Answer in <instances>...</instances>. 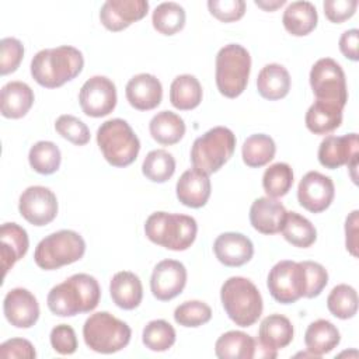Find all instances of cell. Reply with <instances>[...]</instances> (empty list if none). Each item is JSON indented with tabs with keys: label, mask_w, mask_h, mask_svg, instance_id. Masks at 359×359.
I'll use <instances>...</instances> for the list:
<instances>
[{
	"label": "cell",
	"mask_w": 359,
	"mask_h": 359,
	"mask_svg": "<svg viewBox=\"0 0 359 359\" xmlns=\"http://www.w3.org/2000/svg\"><path fill=\"white\" fill-rule=\"evenodd\" d=\"M310 86L318 101L335 104L344 109L348 101L345 73L331 57L318 59L310 70Z\"/></svg>",
	"instance_id": "obj_11"
},
{
	"label": "cell",
	"mask_w": 359,
	"mask_h": 359,
	"mask_svg": "<svg viewBox=\"0 0 359 359\" xmlns=\"http://www.w3.org/2000/svg\"><path fill=\"white\" fill-rule=\"evenodd\" d=\"M149 130L151 137L164 146H171L178 143L185 135L184 119L171 111H161L156 114L150 123Z\"/></svg>",
	"instance_id": "obj_32"
},
{
	"label": "cell",
	"mask_w": 359,
	"mask_h": 359,
	"mask_svg": "<svg viewBox=\"0 0 359 359\" xmlns=\"http://www.w3.org/2000/svg\"><path fill=\"white\" fill-rule=\"evenodd\" d=\"M29 240L24 227L17 223H4L0 229V257L3 275L14 266L28 251Z\"/></svg>",
	"instance_id": "obj_23"
},
{
	"label": "cell",
	"mask_w": 359,
	"mask_h": 359,
	"mask_svg": "<svg viewBox=\"0 0 359 359\" xmlns=\"http://www.w3.org/2000/svg\"><path fill=\"white\" fill-rule=\"evenodd\" d=\"M34 91L24 81H8L1 87L0 109L4 118L20 119L27 115L34 104Z\"/></svg>",
	"instance_id": "obj_24"
},
{
	"label": "cell",
	"mask_w": 359,
	"mask_h": 359,
	"mask_svg": "<svg viewBox=\"0 0 359 359\" xmlns=\"http://www.w3.org/2000/svg\"><path fill=\"white\" fill-rule=\"evenodd\" d=\"M213 251L219 262L226 266H241L254 255L252 241L236 231L222 233L213 243Z\"/></svg>",
	"instance_id": "obj_20"
},
{
	"label": "cell",
	"mask_w": 359,
	"mask_h": 359,
	"mask_svg": "<svg viewBox=\"0 0 359 359\" xmlns=\"http://www.w3.org/2000/svg\"><path fill=\"white\" fill-rule=\"evenodd\" d=\"M125 94L135 109L150 111L160 105L163 86L156 76L150 73H139L128 81Z\"/></svg>",
	"instance_id": "obj_19"
},
{
	"label": "cell",
	"mask_w": 359,
	"mask_h": 359,
	"mask_svg": "<svg viewBox=\"0 0 359 359\" xmlns=\"http://www.w3.org/2000/svg\"><path fill=\"white\" fill-rule=\"evenodd\" d=\"M21 216L34 226L49 224L57 215L56 195L46 187H28L18 201Z\"/></svg>",
	"instance_id": "obj_13"
},
{
	"label": "cell",
	"mask_w": 359,
	"mask_h": 359,
	"mask_svg": "<svg viewBox=\"0 0 359 359\" xmlns=\"http://www.w3.org/2000/svg\"><path fill=\"white\" fill-rule=\"evenodd\" d=\"M142 172L153 182H165L175 172V158L167 150H151L143 160Z\"/></svg>",
	"instance_id": "obj_38"
},
{
	"label": "cell",
	"mask_w": 359,
	"mask_h": 359,
	"mask_svg": "<svg viewBox=\"0 0 359 359\" xmlns=\"http://www.w3.org/2000/svg\"><path fill=\"white\" fill-rule=\"evenodd\" d=\"M358 43H359V31L356 28L348 29L339 38V50L345 57L356 62L359 59Z\"/></svg>",
	"instance_id": "obj_50"
},
{
	"label": "cell",
	"mask_w": 359,
	"mask_h": 359,
	"mask_svg": "<svg viewBox=\"0 0 359 359\" xmlns=\"http://www.w3.org/2000/svg\"><path fill=\"white\" fill-rule=\"evenodd\" d=\"M101 299L98 280L88 273H74L48 293L49 310L59 317H73L93 311Z\"/></svg>",
	"instance_id": "obj_1"
},
{
	"label": "cell",
	"mask_w": 359,
	"mask_h": 359,
	"mask_svg": "<svg viewBox=\"0 0 359 359\" xmlns=\"http://www.w3.org/2000/svg\"><path fill=\"white\" fill-rule=\"evenodd\" d=\"M202 86L192 74H180L170 86V101L181 111L196 108L202 101Z\"/></svg>",
	"instance_id": "obj_33"
},
{
	"label": "cell",
	"mask_w": 359,
	"mask_h": 359,
	"mask_svg": "<svg viewBox=\"0 0 359 359\" xmlns=\"http://www.w3.org/2000/svg\"><path fill=\"white\" fill-rule=\"evenodd\" d=\"M323 7H324L325 17L331 22L341 24L349 20L355 14L358 8V1L356 0H325Z\"/></svg>",
	"instance_id": "obj_48"
},
{
	"label": "cell",
	"mask_w": 359,
	"mask_h": 359,
	"mask_svg": "<svg viewBox=\"0 0 359 359\" xmlns=\"http://www.w3.org/2000/svg\"><path fill=\"white\" fill-rule=\"evenodd\" d=\"M79 102L87 116H105L116 107V87L105 76H93L81 86Z\"/></svg>",
	"instance_id": "obj_12"
},
{
	"label": "cell",
	"mask_w": 359,
	"mask_h": 359,
	"mask_svg": "<svg viewBox=\"0 0 359 359\" xmlns=\"http://www.w3.org/2000/svg\"><path fill=\"white\" fill-rule=\"evenodd\" d=\"M303 265L306 268L307 275V299L317 297L323 289L328 283V272L327 269L314 261H303Z\"/></svg>",
	"instance_id": "obj_47"
},
{
	"label": "cell",
	"mask_w": 359,
	"mask_h": 359,
	"mask_svg": "<svg viewBox=\"0 0 359 359\" xmlns=\"http://www.w3.org/2000/svg\"><path fill=\"white\" fill-rule=\"evenodd\" d=\"M257 341L243 331H227L215 344V353L220 359H252Z\"/></svg>",
	"instance_id": "obj_31"
},
{
	"label": "cell",
	"mask_w": 359,
	"mask_h": 359,
	"mask_svg": "<svg viewBox=\"0 0 359 359\" xmlns=\"http://www.w3.org/2000/svg\"><path fill=\"white\" fill-rule=\"evenodd\" d=\"M257 88L259 95L269 101L286 97L290 90L289 72L279 63L264 66L257 77Z\"/></svg>",
	"instance_id": "obj_27"
},
{
	"label": "cell",
	"mask_w": 359,
	"mask_h": 359,
	"mask_svg": "<svg viewBox=\"0 0 359 359\" xmlns=\"http://www.w3.org/2000/svg\"><path fill=\"white\" fill-rule=\"evenodd\" d=\"M341 341V334L338 328L328 320L313 321L304 332V344L309 352L316 358H320L331 352Z\"/></svg>",
	"instance_id": "obj_28"
},
{
	"label": "cell",
	"mask_w": 359,
	"mask_h": 359,
	"mask_svg": "<svg viewBox=\"0 0 359 359\" xmlns=\"http://www.w3.org/2000/svg\"><path fill=\"white\" fill-rule=\"evenodd\" d=\"M97 144L104 158L114 167L130 165L140 150L139 137L130 125L121 118L101 123L97 130Z\"/></svg>",
	"instance_id": "obj_5"
},
{
	"label": "cell",
	"mask_w": 359,
	"mask_h": 359,
	"mask_svg": "<svg viewBox=\"0 0 359 359\" xmlns=\"http://www.w3.org/2000/svg\"><path fill=\"white\" fill-rule=\"evenodd\" d=\"M56 132L77 146H84L90 142V129L74 115H60L55 122Z\"/></svg>",
	"instance_id": "obj_43"
},
{
	"label": "cell",
	"mask_w": 359,
	"mask_h": 359,
	"mask_svg": "<svg viewBox=\"0 0 359 359\" xmlns=\"http://www.w3.org/2000/svg\"><path fill=\"white\" fill-rule=\"evenodd\" d=\"M282 234L287 243L299 248H307L317 240V230L314 224L297 212L286 213Z\"/></svg>",
	"instance_id": "obj_35"
},
{
	"label": "cell",
	"mask_w": 359,
	"mask_h": 359,
	"mask_svg": "<svg viewBox=\"0 0 359 359\" xmlns=\"http://www.w3.org/2000/svg\"><path fill=\"white\" fill-rule=\"evenodd\" d=\"M187 285V268L175 259L160 261L150 278V289L157 300L168 302L177 297Z\"/></svg>",
	"instance_id": "obj_15"
},
{
	"label": "cell",
	"mask_w": 359,
	"mask_h": 359,
	"mask_svg": "<svg viewBox=\"0 0 359 359\" xmlns=\"http://www.w3.org/2000/svg\"><path fill=\"white\" fill-rule=\"evenodd\" d=\"M132 337L130 327L108 311L91 314L83 325L86 345L98 353H115L123 349Z\"/></svg>",
	"instance_id": "obj_8"
},
{
	"label": "cell",
	"mask_w": 359,
	"mask_h": 359,
	"mask_svg": "<svg viewBox=\"0 0 359 359\" xmlns=\"http://www.w3.org/2000/svg\"><path fill=\"white\" fill-rule=\"evenodd\" d=\"M335 196V187L330 177L309 171L303 175L297 187V201L300 206L311 213H320L330 208Z\"/></svg>",
	"instance_id": "obj_14"
},
{
	"label": "cell",
	"mask_w": 359,
	"mask_h": 359,
	"mask_svg": "<svg viewBox=\"0 0 359 359\" xmlns=\"http://www.w3.org/2000/svg\"><path fill=\"white\" fill-rule=\"evenodd\" d=\"M220 300L229 318L238 327H251L262 314V296L247 278L231 276L224 280Z\"/></svg>",
	"instance_id": "obj_4"
},
{
	"label": "cell",
	"mask_w": 359,
	"mask_h": 359,
	"mask_svg": "<svg viewBox=\"0 0 359 359\" xmlns=\"http://www.w3.org/2000/svg\"><path fill=\"white\" fill-rule=\"evenodd\" d=\"M234 149V133L229 128L215 126L194 142L191 163L194 168L209 175L219 171L231 158Z\"/></svg>",
	"instance_id": "obj_7"
},
{
	"label": "cell",
	"mask_w": 359,
	"mask_h": 359,
	"mask_svg": "<svg viewBox=\"0 0 359 359\" xmlns=\"http://www.w3.org/2000/svg\"><path fill=\"white\" fill-rule=\"evenodd\" d=\"M276 153V144L269 135L255 133L248 136L241 147L243 161L251 168L266 165Z\"/></svg>",
	"instance_id": "obj_34"
},
{
	"label": "cell",
	"mask_w": 359,
	"mask_h": 359,
	"mask_svg": "<svg viewBox=\"0 0 359 359\" xmlns=\"http://www.w3.org/2000/svg\"><path fill=\"white\" fill-rule=\"evenodd\" d=\"M307 129L314 135H328L342 123V108L335 104L316 100L306 112Z\"/></svg>",
	"instance_id": "obj_29"
},
{
	"label": "cell",
	"mask_w": 359,
	"mask_h": 359,
	"mask_svg": "<svg viewBox=\"0 0 359 359\" xmlns=\"http://www.w3.org/2000/svg\"><path fill=\"white\" fill-rule=\"evenodd\" d=\"M28 161L34 171L42 175H50L60 167L62 154L59 147L49 140H39L31 146Z\"/></svg>",
	"instance_id": "obj_37"
},
{
	"label": "cell",
	"mask_w": 359,
	"mask_h": 359,
	"mask_svg": "<svg viewBox=\"0 0 359 359\" xmlns=\"http://www.w3.org/2000/svg\"><path fill=\"white\" fill-rule=\"evenodd\" d=\"M327 307L332 316L341 320L352 318L358 311V293L345 283L337 285L327 297Z\"/></svg>",
	"instance_id": "obj_39"
},
{
	"label": "cell",
	"mask_w": 359,
	"mask_h": 359,
	"mask_svg": "<svg viewBox=\"0 0 359 359\" xmlns=\"http://www.w3.org/2000/svg\"><path fill=\"white\" fill-rule=\"evenodd\" d=\"M52 348L60 355H72L77 351V337L74 330L67 324H59L52 328L50 335Z\"/></svg>",
	"instance_id": "obj_46"
},
{
	"label": "cell",
	"mask_w": 359,
	"mask_h": 359,
	"mask_svg": "<svg viewBox=\"0 0 359 359\" xmlns=\"http://www.w3.org/2000/svg\"><path fill=\"white\" fill-rule=\"evenodd\" d=\"M285 29L294 36L309 35L318 22L317 8L310 1H293L283 11Z\"/></svg>",
	"instance_id": "obj_30"
},
{
	"label": "cell",
	"mask_w": 359,
	"mask_h": 359,
	"mask_svg": "<svg viewBox=\"0 0 359 359\" xmlns=\"http://www.w3.org/2000/svg\"><path fill=\"white\" fill-rule=\"evenodd\" d=\"M358 210L351 212L345 222V244L353 257H358Z\"/></svg>",
	"instance_id": "obj_51"
},
{
	"label": "cell",
	"mask_w": 359,
	"mask_h": 359,
	"mask_svg": "<svg viewBox=\"0 0 359 359\" xmlns=\"http://www.w3.org/2000/svg\"><path fill=\"white\" fill-rule=\"evenodd\" d=\"M84 238L73 230H59L42 238L34 252L35 264L45 271L59 269L83 258Z\"/></svg>",
	"instance_id": "obj_9"
},
{
	"label": "cell",
	"mask_w": 359,
	"mask_h": 359,
	"mask_svg": "<svg viewBox=\"0 0 359 359\" xmlns=\"http://www.w3.org/2000/svg\"><path fill=\"white\" fill-rule=\"evenodd\" d=\"M185 10L182 6L174 1H164L158 4L151 15L153 27L163 35H174L180 32L185 25Z\"/></svg>",
	"instance_id": "obj_36"
},
{
	"label": "cell",
	"mask_w": 359,
	"mask_h": 359,
	"mask_svg": "<svg viewBox=\"0 0 359 359\" xmlns=\"http://www.w3.org/2000/svg\"><path fill=\"white\" fill-rule=\"evenodd\" d=\"M293 325L287 317L282 314H269L261 321L258 344L271 351H278L293 341Z\"/></svg>",
	"instance_id": "obj_26"
},
{
	"label": "cell",
	"mask_w": 359,
	"mask_h": 359,
	"mask_svg": "<svg viewBox=\"0 0 359 359\" xmlns=\"http://www.w3.org/2000/svg\"><path fill=\"white\" fill-rule=\"evenodd\" d=\"M210 188L209 175L196 168L184 171L175 185L178 201L194 209H199L206 205L210 196Z\"/></svg>",
	"instance_id": "obj_22"
},
{
	"label": "cell",
	"mask_w": 359,
	"mask_h": 359,
	"mask_svg": "<svg viewBox=\"0 0 359 359\" xmlns=\"http://www.w3.org/2000/svg\"><path fill=\"white\" fill-rule=\"evenodd\" d=\"M359 137L358 133L342 136H325L318 147V161L323 167L335 170L341 165H349L358 160Z\"/></svg>",
	"instance_id": "obj_17"
},
{
	"label": "cell",
	"mask_w": 359,
	"mask_h": 359,
	"mask_svg": "<svg viewBox=\"0 0 359 359\" xmlns=\"http://www.w3.org/2000/svg\"><path fill=\"white\" fill-rule=\"evenodd\" d=\"M109 294L119 309L133 310L142 303L143 286L136 273L130 271H121L111 279Z\"/></svg>",
	"instance_id": "obj_25"
},
{
	"label": "cell",
	"mask_w": 359,
	"mask_h": 359,
	"mask_svg": "<svg viewBox=\"0 0 359 359\" xmlns=\"http://www.w3.org/2000/svg\"><path fill=\"white\" fill-rule=\"evenodd\" d=\"M212 309L201 300H188L174 310V320L182 327H201L210 321Z\"/></svg>",
	"instance_id": "obj_42"
},
{
	"label": "cell",
	"mask_w": 359,
	"mask_h": 359,
	"mask_svg": "<svg viewBox=\"0 0 359 359\" xmlns=\"http://www.w3.org/2000/svg\"><path fill=\"white\" fill-rule=\"evenodd\" d=\"M24 57V45L17 38H3L0 41V73L3 76L18 69Z\"/></svg>",
	"instance_id": "obj_44"
},
{
	"label": "cell",
	"mask_w": 359,
	"mask_h": 359,
	"mask_svg": "<svg viewBox=\"0 0 359 359\" xmlns=\"http://www.w3.org/2000/svg\"><path fill=\"white\" fill-rule=\"evenodd\" d=\"M293 185V170L286 163H275L269 165L262 175V187L268 196H285Z\"/></svg>",
	"instance_id": "obj_40"
},
{
	"label": "cell",
	"mask_w": 359,
	"mask_h": 359,
	"mask_svg": "<svg viewBox=\"0 0 359 359\" xmlns=\"http://www.w3.org/2000/svg\"><path fill=\"white\" fill-rule=\"evenodd\" d=\"M287 210L276 199L262 196L252 202L250 208V223L262 234H276L282 231Z\"/></svg>",
	"instance_id": "obj_21"
},
{
	"label": "cell",
	"mask_w": 359,
	"mask_h": 359,
	"mask_svg": "<svg viewBox=\"0 0 359 359\" xmlns=\"http://www.w3.org/2000/svg\"><path fill=\"white\" fill-rule=\"evenodd\" d=\"M36 356L34 345L24 338H11L0 345V358L34 359Z\"/></svg>",
	"instance_id": "obj_49"
},
{
	"label": "cell",
	"mask_w": 359,
	"mask_h": 359,
	"mask_svg": "<svg viewBox=\"0 0 359 359\" xmlns=\"http://www.w3.org/2000/svg\"><path fill=\"white\" fill-rule=\"evenodd\" d=\"M6 320L17 328H29L39 318L36 297L24 287H14L7 292L3 300Z\"/></svg>",
	"instance_id": "obj_18"
},
{
	"label": "cell",
	"mask_w": 359,
	"mask_h": 359,
	"mask_svg": "<svg viewBox=\"0 0 359 359\" xmlns=\"http://www.w3.org/2000/svg\"><path fill=\"white\" fill-rule=\"evenodd\" d=\"M244 0H209L208 8L210 14L222 22H233L240 20L245 13Z\"/></svg>",
	"instance_id": "obj_45"
},
{
	"label": "cell",
	"mask_w": 359,
	"mask_h": 359,
	"mask_svg": "<svg viewBox=\"0 0 359 359\" xmlns=\"http://www.w3.org/2000/svg\"><path fill=\"white\" fill-rule=\"evenodd\" d=\"M146 237L167 250L184 251L188 250L198 233L196 220L192 216L181 213L154 212L144 223Z\"/></svg>",
	"instance_id": "obj_3"
},
{
	"label": "cell",
	"mask_w": 359,
	"mask_h": 359,
	"mask_svg": "<svg viewBox=\"0 0 359 359\" xmlns=\"http://www.w3.org/2000/svg\"><path fill=\"white\" fill-rule=\"evenodd\" d=\"M83 66V53L74 46L62 45L39 50L31 60V74L39 86L56 88L77 77Z\"/></svg>",
	"instance_id": "obj_2"
},
{
	"label": "cell",
	"mask_w": 359,
	"mask_h": 359,
	"mask_svg": "<svg viewBox=\"0 0 359 359\" xmlns=\"http://www.w3.org/2000/svg\"><path fill=\"white\" fill-rule=\"evenodd\" d=\"M266 286L271 296L282 304H290L306 297L307 275L303 261L283 259L276 262L268 273Z\"/></svg>",
	"instance_id": "obj_10"
},
{
	"label": "cell",
	"mask_w": 359,
	"mask_h": 359,
	"mask_svg": "<svg viewBox=\"0 0 359 359\" xmlns=\"http://www.w3.org/2000/svg\"><path fill=\"white\" fill-rule=\"evenodd\" d=\"M147 11L146 0H107L101 6L100 20L108 31L118 32L146 17Z\"/></svg>",
	"instance_id": "obj_16"
},
{
	"label": "cell",
	"mask_w": 359,
	"mask_h": 359,
	"mask_svg": "<svg viewBox=\"0 0 359 359\" xmlns=\"http://www.w3.org/2000/svg\"><path fill=\"white\" fill-rule=\"evenodd\" d=\"M175 337V330L168 321L153 320L143 328L142 341L150 351L164 352L174 345Z\"/></svg>",
	"instance_id": "obj_41"
},
{
	"label": "cell",
	"mask_w": 359,
	"mask_h": 359,
	"mask_svg": "<svg viewBox=\"0 0 359 359\" xmlns=\"http://www.w3.org/2000/svg\"><path fill=\"white\" fill-rule=\"evenodd\" d=\"M255 4L265 11H273L285 4V0H275V1H265V0H255Z\"/></svg>",
	"instance_id": "obj_52"
},
{
	"label": "cell",
	"mask_w": 359,
	"mask_h": 359,
	"mask_svg": "<svg viewBox=\"0 0 359 359\" xmlns=\"http://www.w3.org/2000/svg\"><path fill=\"white\" fill-rule=\"evenodd\" d=\"M251 72V56L238 43L224 45L216 55V86L222 95L236 98L247 87Z\"/></svg>",
	"instance_id": "obj_6"
}]
</instances>
